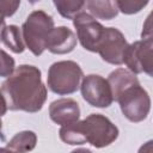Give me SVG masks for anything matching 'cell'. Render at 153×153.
I'll list each match as a JSON object with an SVG mask.
<instances>
[{"mask_svg": "<svg viewBox=\"0 0 153 153\" xmlns=\"http://www.w3.org/2000/svg\"><path fill=\"white\" fill-rule=\"evenodd\" d=\"M55 7L57 8L59 13L67 19H74L79 13L84 12L85 8V1L82 0H73V1H62V0H55L54 1Z\"/></svg>", "mask_w": 153, "mask_h": 153, "instance_id": "obj_16", "label": "cell"}, {"mask_svg": "<svg viewBox=\"0 0 153 153\" xmlns=\"http://www.w3.org/2000/svg\"><path fill=\"white\" fill-rule=\"evenodd\" d=\"M49 116L56 124L69 126L78 122L80 117L79 104L72 98H60L49 105Z\"/></svg>", "mask_w": 153, "mask_h": 153, "instance_id": "obj_10", "label": "cell"}, {"mask_svg": "<svg viewBox=\"0 0 153 153\" xmlns=\"http://www.w3.org/2000/svg\"><path fill=\"white\" fill-rule=\"evenodd\" d=\"M137 153H153V140L145 142L137 151Z\"/></svg>", "mask_w": 153, "mask_h": 153, "instance_id": "obj_21", "label": "cell"}, {"mask_svg": "<svg viewBox=\"0 0 153 153\" xmlns=\"http://www.w3.org/2000/svg\"><path fill=\"white\" fill-rule=\"evenodd\" d=\"M60 139L68 145L88 142L96 148L111 145L118 136V128L104 115L91 114L82 121L61 127Z\"/></svg>", "mask_w": 153, "mask_h": 153, "instance_id": "obj_2", "label": "cell"}, {"mask_svg": "<svg viewBox=\"0 0 153 153\" xmlns=\"http://www.w3.org/2000/svg\"><path fill=\"white\" fill-rule=\"evenodd\" d=\"M121 111L127 120L137 123L143 121L151 110V98L148 92L139 84L126 88L117 98Z\"/></svg>", "mask_w": 153, "mask_h": 153, "instance_id": "obj_5", "label": "cell"}, {"mask_svg": "<svg viewBox=\"0 0 153 153\" xmlns=\"http://www.w3.org/2000/svg\"><path fill=\"white\" fill-rule=\"evenodd\" d=\"M14 73V60L2 49L1 50V76L8 78Z\"/></svg>", "mask_w": 153, "mask_h": 153, "instance_id": "obj_18", "label": "cell"}, {"mask_svg": "<svg viewBox=\"0 0 153 153\" xmlns=\"http://www.w3.org/2000/svg\"><path fill=\"white\" fill-rule=\"evenodd\" d=\"M0 153H14V152H12V151H10V149H7L6 147H2V148L0 149Z\"/></svg>", "mask_w": 153, "mask_h": 153, "instance_id": "obj_23", "label": "cell"}, {"mask_svg": "<svg viewBox=\"0 0 153 153\" xmlns=\"http://www.w3.org/2000/svg\"><path fill=\"white\" fill-rule=\"evenodd\" d=\"M84 76L81 67L71 60L57 61L49 67L48 87L56 94H71L80 87V81Z\"/></svg>", "mask_w": 153, "mask_h": 153, "instance_id": "obj_4", "label": "cell"}, {"mask_svg": "<svg viewBox=\"0 0 153 153\" xmlns=\"http://www.w3.org/2000/svg\"><path fill=\"white\" fill-rule=\"evenodd\" d=\"M1 42L16 54H20L25 49L23 32L16 25H5L4 22L1 30Z\"/></svg>", "mask_w": 153, "mask_h": 153, "instance_id": "obj_15", "label": "cell"}, {"mask_svg": "<svg viewBox=\"0 0 153 153\" xmlns=\"http://www.w3.org/2000/svg\"><path fill=\"white\" fill-rule=\"evenodd\" d=\"M117 7L118 11H121L124 14H134L140 12L145 6H147L148 1H129V0H118Z\"/></svg>", "mask_w": 153, "mask_h": 153, "instance_id": "obj_17", "label": "cell"}, {"mask_svg": "<svg viewBox=\"0 0 153 153\" xmlns=\"http://www.w3.org/2000/svg\"><path fill=\"white\" fill-rule=\"evenodd\" d=\"M74 27L76 29V37L84 49L97 53L98 44L103 37L105 27L90 13L81 12L73 19Z\"/></svg>", "mask_w": 153, "mask_h": 153, "instance_id": "obj_9", "label": "cell"}, {"mask_svg": "<svg viewBox=\"0 0 153 153\" xmlns=\"http://www.w3.org/2000/svg\"><path fill=\"white\" fill-rule=\"evenodd\" d=\"M124 63L134 74L146 73L153 78V37L129 44Z\"/></svg>", "mask_w": 153, "mask_h": 153, "instance_id": "obj_8", "label": "cell"}, {"mask_svg": "<svg viewBox=\"0 0 153 153\" xmlns=\"http://www.w3.org/2000/svg\"><path fill=\"white\" fill-rule=\"evenodd\" d=\"M108 81L111 86V91H112V96H114V100H116V98L129 86L139 84V79L136 76V74H134L133 72H130L129 69H124V68H117L114 72H111L109 74Z\"/></svg>", "mask_w": 153, "mask_h": 153, "instance_id": "obj_12", "label": "cell"}, {"mask_svg": "<svg viewBox=\"0 0 153 153\" xmlns=\"http://www.w3.org/2000/svg\"><path fill=\"white\" fill-rule=\"evenodd\" d=\"M4 110L39 111L47 100V87L42 81L41 71L31 65H20L1 85Z\"/></svg>", "mask_w": 153, "mask_h": 153, "instance_id": "obj_1", "label": "cell"}, {"mask_svg": "<svg viewBox=\"0 0 153 153\" xmlns=\"http://www.w3.org/2000/svg\"><path fill=\"white\" fill-rule=\"evenodd\" d=\"M80 91L82 98L90 105L96 108H108L114 102L111 86L108 79L98 74L84 76L80 85Z\"/></svg>", "mask_w": 153, "mask_h": 153, "instance_id": "obj_7", "label": "cell"}, {"mask_svg": "<svg viewBox=\"0 0 153 153\" xmlns=\"http://www.w3.org/2000/svg\"><path fill=\"white\" fill-rule=\"evenodd\" d=\"M76 45V36L67 26L55 27L48 36L45 49L53 54H68Z\"/></svg>", "mask_w": 153, "mask_h": 153, "instance_id": "obj_11", "label": "cell"}, {"mask_svg": "<svg viewBox=\"0 0 153 153\" xmlns=\"http://www.w3.org/2000/svg\"><path fill=\"white\" fill-rule=\"evenodd\" d=\"M20 5V1H4L1 2V7H2V22L5 20L6 17H11L16 11L17 7Z\"/></svg>", "mask_w": 153, "mask_h": 153, "instance_id": "obj_20", "label": "cell"}, {"mask_svg": "<svg viewBox=\"0 0 153 153\" xmlns=\"http://www.w3.org/2000/svg\"><path fill=\"white\" fill-rule=\"evenodd\" d=\"M153 37V11L147 16L143 26H142V31H141V38H152Z\"/></svg>", "mask_w": 153, "mask_h": 153, "instance_id": "obj_19", "label": "cell"}, {"mask_svg": "<svg viewBox=\"0 0 153 153\" xmlns=\"http://www.w3.org/2000/svg\"><path fill=\"white\" fill-rule=\"evenodd\" d=\"M85 7L88 10L90 14L94 18L103 20H111L118 13V7L116 1L109 0H87L85 1Z\"/></svg>", "mask_w": 153, "mask_h": 153, "instance_id": "obj_13", "label": "cell"}, {"mask_svg": "<svg viewBox=\"0 0 153 153\" xmlns=\"http://www.w3.org/2000/svg\"><path fill=\"white\" fill-rule=\"evenodd\" d=\"M37 136L31 130L17 133L6 145V148L14 153H27L36 147Z\"/></svg>", "mask_w": 153, "mask_h": 153, "instance_id": "obj_14", "label": "cell"}, {"mask_svg": "<svg viewBox=\"0 0 153 153\" xmlns=\"http://www.w3.org/2000/svg\"><path fill=\"white\" fill-rule=\"evenodd\" d=\"M71 153H92V152L90 149H87V148H78V149L72 151Z\"/></svg>", "mask_w": 153, "mask_h": 153, "instance_id": "obj_22", "label": "cell"}, {"mask_svg": "<svg viewBox=\"0 0 153 153\" xmlns=\"http://www.w3.org/2000/svg\"><path fill=\"white\" fill-rule=\"evenodd\" d=\"M55 29L51 16L42 10L31 12L22 26L23 38L27 49L36 56L45 50V43L50 32Z\"/></svg>", "mask_w": 153, "mask_h": 153, "instance_id": "obj_3", "label": "cell"}, {"mask_svg": "<svg viewBox=\"0 0 153 153\" xmlns=\"http://www.w3.org/2000/svg\"><path fill=\"white\" fill-rule=\"evenodd\" d=\"M129 44L124 35L116 27H105L103 37L98 44L97 53L100 57L111 65L124 63Z\"/></svg>", "mask_w": 153, "mask_h": 153, "instance_id": "obj_6", "label": "cell"}]
</instances>
